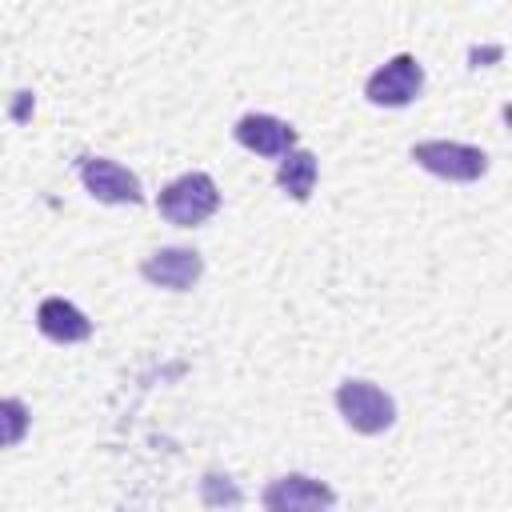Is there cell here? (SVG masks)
I'll use <instances>...</instances> for the list:
<instances>
[{"instance_id": "obj_6", "label": "cell", "mask_w": 512, "mask_h": 512, "mask_svg": "<svg viewBox=\"0 0 512 512\" xmlns=\"http://www.w3.org/2000/svg\"><path fill=\"white\" fill-rule=\"evenodd\" d=\"M144 280L156 284V288H172V292H184L200 280V256L188 252V248H164L156 256L144 260Z\"/></svg>"}, {"instance_id": "obj_4", "label": "cell", "mask_w": 512, "mask_h": 512, "mask_svg": "<svg viewBox=\"0 0 512 512\" xmlns=\"http://www.w3.org/2000/svg\"><path fill=\"white\" fill-rule=\"evenodd\" d=\"M420 88H424V68L416 64V56L400 52V56H392L384 68H376L368 76V88L364 92H368L372 104L404 108V104H412L420 96Z\"/></svg>"}, {"instance_id": "obj_1", "label": "cell", "mask_w": 512, "mask_h": 512, "mask_svg": "<svg viewBox=\"0 0 512 512\" xmlns=\"http://www.w3.org/2000/svg\"><path fill=\"white\" fill-rule=\"evenodd\" d=\"M220 208V192H216V180L208 172H188L180 180H172L164 192H160V212L180 224V228H192V224H204L212 212Z\"/></svg>"}, {"instance_id": "obj_11", "label": "cell", "mask_w": 512, "mask_h": 512, "mask_svg": "<svg viewBox=\"0 0 512 512\" xmlns=\"http://www.w3.org/2000/svg\"><path fill=\"white\" fill-rule=\"evenodd\" d=\"M28 432V408L20 400H0V448L20 444Z\"/></svg>"}, {"instance_id": "obj_8", "label": "cell", "mask_w": 512, "mask_h": 512, "mask_svg": "<svg viewBox=\"0 0 512 512\" xmlns=\"http://www.w3.org/2000/svg\"><path fill=\"white\" fill-rule=\"evenodd\" d=\"M36 324H40V332H44L48 340H56V344H76V340H88V332H92L88 316H84L76 304L60 300V296H48V300L36 308Z\"/></svg>"}, {"instance_id": "obj_5", "label": "cell", "mask_w": 512, "mask_h": 512, "mask_svg": "<svg viewBox=\"0 0 512 512\" xmlns=\"http://www.w3.org/2000/svg\"><path fill=\"white\" fill-rule=\"evenodd\" d=\"M80 176H84V188H88L96 200H104V204H136V200H140V180H136L128 168L112 164V160L88 156V160L80 164Z\"/></svg>"}, {"instance_id": "obj_9", "label": "cell", "mask_w": 512, "mask_h": 512, "mask_svg": "<svg viewBox=\"0 0 512 512\" xmlns=\"http://www.w3.org/2000/svg\"><path fill=\"white\" fill-rule=\"evenodd\" d=\"M264 504L268 508H328V504H336V492L332 488H324L320 480H308V476H284V480H276L268 492H264Z\"/></svg>"}, {"instance_id": "obj_10", "label": "cell", "mask_w": 512, "mask_h": 512, "mask_svg": "<svg viewBox=\"0 0 512 512\" xmlns=\"http://www.w3.org/2000/svg\"><path fill=\"white\" fill-rule=\"evenodd\" d=\"M276 184L292 196V200H308L312 196V184H316V156L312 152H284L280 160V172H276Z\"/></svg>"}, {"instance_id": "obj_7", "label": "cell", "mask_w": 512, "mask_h": 512, "mask_svg": "<svg viewBox=\"0 0 512 512\" xmlns=\"http://www.w3.org/2000/svg\"><path fill=\"white\" fill-rule=\"evenodd\" d=\"M236 140H240L244 148L260 152V156H284V152L296 144V132H292L284 120H276V116L252 112V116H244V120L236 124Z\"/></svg>"}, {"instance_id": "obj_3", "label": "cell", "mask_w": 512, "mask_h": 512, "mask_svg": "<svg viewBox=\"0 0 512 512\" xmlns=\"http://www.w3.org/2000/svg\"><path fill=\"white\" fill-rule=\"evenodd\" d=\"M412 160L420 168H428V172H436L444 180H460V184L480 180L488 172V156L480 148L456 144V140H424V144L412 148Z\"/></svg>"}, {"instance_id": "obj_2", "label": "cell", "mask_w": 512, "mask_h": 512, "mask_svg": "<svg viewBox=\"0 0 512 512\" xmlns=\"http://www.w3.org/2000/svg\"><path fill=\"white\" fill-rule=\"evenodd\" d=\"M336 408H340V416L356 428V432H364V436H376V432H384L392 420H396V404H392V396H384L376 384H368V380H348V384H340L336 388Z\"/></svg>"}]
</instances>
